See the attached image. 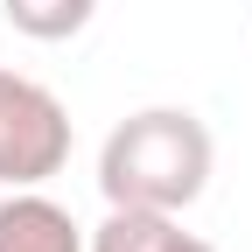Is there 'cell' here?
Masks as SVG:
<instances>
[{
  "label": "cell",
  "instance_id": "1",
  "mask_svg": "<svg viewBox=\"0 0 252 252\" xmlns=\"http://www.w3.org/2000/svg\"><path fill=\"white\" fill-rule=\"evenodd\" d=\"M217 140L189 105H140L126 112L98 147L105 210H189L210 189Z\"/></svg>",
  "mask_w": 252,
  "mask_h": 252
},
{
  "label": "cell",
  "instance_id": "2",
  "mask_svg": "<svg viewBox=\"0 0 252 252\" xmlns=\"http://www.w3.org/2000/svg\"><path fill=\"white\" fill-rule=\"evenodd\" d=\"M70 161V105L49 84L0 70V189H42Z\"/></svg>",
  "mask_w": 252,
  "mask_h": 252
},
{
  "label": "cell",
  "instance_id": "3",
  "mask_svg": "<svg viewBox=\"0 0 252 252\" xmlns=\"http://www.w3.org/2000/svg\"><path fill=\"white\" fill-rule=\"evenodd\" d=\"M84 224L42 189H7L0 196V252H84Z\"/></svg>",
  "mask_w": 252,
  "mask_h": 252
},
{
  "label": "cell",
  "instance_id": "4",
  "mask_svg": "<svg viewBox=\"0 0 252 252\" xmlns=\"http://www.w3.org/2000/svg\"><path fill=\"white\" fill-rule=\"evenodd\" d=\"M84 252H217V245L182 231L175 210H105V224L91 231Z\"/></svg>",
  "mask_w": 252,
  "mask_h": 252
},
{
  "label": "cell",
  "instance_id": "5",
  "mask_svg": "<svg viewBox=\"0 0 252 252\" xmlns=\"http://www.w3.org/2000/svg\"><path fill=\"white\" fill-rule=\"evenodd\" d=\"M0 14H7V28L28 35V42H70V35L91 28L98 0H0Z\"/></svg>",
  "mask_w": 252,
  "mask_h": 252
}]
</instances>
